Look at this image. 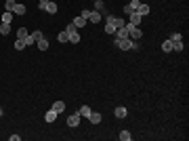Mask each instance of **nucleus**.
<instances>
[{
  "instance_id": "obj_1",
  "label": "nucleus",
  "mask_w": 189,
  "mask_h": 141,
  "mask_svg": "<svg viewBox=\"0 0 189 141\" xmlns=\"http://www.w3.org/2000/svg\"><path fill=\"white\" fill-rule=\"evenodd\" d=\"M116 46L120 51H139L137 40H130V38H116Z\"/></svg>"
},
{
  "instance_id": "obj_2",
  "label": "nucleus",
  "mask_w": 189,
  "mask_h": 141,
  "mask_svg": "<svg viewBox=\"0 0 189 141\" xmlns=\"http://www.w3.org/2000/svg\"><path fill=\"white\" fill-rule=\"evenodd\" d=\"M124 28H126V32H128V38H130V40H139L141 36H143V32H141V28H139V25H133V23H126Z\"/></svg>"
},
{
  "instance_id": "obj_3",
  "label": "nucleus",
  "mask_w": 189,
  "mask_h": 141,
  "mask_svg": "<svg viewBox=\"0 0 189 141\" xmlns=\"http://www.w3.org/2000/svg\"><path fill=\"white\" fill-rule=\"evenodd\" d=\"M80 118H82V116H80V114H71L70 118H67V127H71V128H76L78 124H80Z\"/></svg>"
},
{
  "instance_id": "obj_4",
  "label": "nucleus",
  "mask_w": 189,
  "mask_h": 141,
  "mask_svg": "<svg viewBox=\"0 0 189 141\" xmlns=\"http://www.w3.org/2000/svg\"><path fill=\"white\" fill-rule=\"evenodd\" d=\"M88 21H92V23H99L101 21V13L99 11H88V17H86Z\"/></svg>"
},
{
  "instance_id": "obj_5",
  "label": "nucleus",
  "mask_w": 189,
  "mask_h": 141,
  "mask_svg": "<svg viewBox=\"0 0 189 141\" xmlns=\"http://www.w3.org/2000/svg\"><path fill=\"white\" fill-rule=\"evenodd\" d=\"M128 19H130V21H128V23H133V25H139V23H141V19H143V17H141V15L137 13V11H133V13L128 15Z\"/></svg>"
},
{
  "instance_id": "obj_6",
  "label": "nucleus",
  "mask_w": 189,
  "mask_h": 141,
  "mask_svg": "<svg viewBox=\"0 0 189 141\" xmlns=\"http://www.w3.org/2000/svg\"><path fill=\"white\" fill-rule=\"evenodd\" d=\"M44 120H46V122H55V120H57V112L53 110V107H50L49 112L44 114Z\"/></svg>"
},
{
  "instance_id": "obj_7",
  "label": "nucleus",
  "mask_w": 189,
  "mask_h": 141,
  "mask_svg": "<svg viewBox=\"0 0 189 141\" xmlns=\"http://www.w3.org/2000/svg\"><path fill=\"white\" fill-rule=\"evenodd\" d=\"M25 11H28V8H25V4H19V2H17V4H15V8H13L15 17H17V15H25Z\"/></svg>"
},
{
  "instance_id": "obj_8",
  "label": "nucleus",
  "mask_w": 189,
  "mask_h": 141,
  "mask_svg": "<svg viewBox=\"0 0 189 141\" xmlns=\"http://www.w3.org/2000/svg\"><path fill=\"white\" fill-rule=\"evenodd\" d=\"M86 21H88V19H86V17H82V15H80V17H76V19H74V25H76V28H84V25H86Z\"/></svg>"
},
{
  "instance_id": "obj_9",
  "label": "nucleus",
  "mask_w": 189,
  "mask_h": 141,
  "mask_svg": "<svg viewBox=\"0 0 189 141\" xmlns=\"http://www.w3.org/2000/svg\"><path fill=\"white\" fill-rule=\"evenodd\" d=\"M44 11H46V13H49V15H55L57 11H59V7H57L55 2H53V0H50L49 4H46V8H44Z\"/></svg>"
},
{
  "instance_id": "obj_10",
  "label": "nucleus",
  "mask_w": 189,
  "mask_h": 141,
  "mask_svg": "<svg viewBox=\"0 0 189 141\" xmlns=\"http://www.w3.org/2000/svg\"><path fill=\"white\" fill-rule=\"evenodd\" d=\"M101 118H103V116H101L99 112H91V116H88V120H91L92 124H99V122H101Z\"/></svg>"
},
{
  "instance_id": "obj_11",
  "label": "nucleus",
  "mask_w": 189,
  "mask_h": 141,
  "mask_svg": "<svg viewBox=\"0 0 189 141\" xmlns=\"http://www.w3.org/2000/svg\"><path fill=\"white\" fill-rule=\"evenodd\" d=\"M113 114H116V118H118V120H124L128 112H126V107H116V112H113Z\"/></svg>"
},
{
  "instance_id": "obj_12",
  "label": "nucleus",
  "mask_w": 189,
  "mask_h": 141,
  "mask_svg": "<svg viewBox=\"0 0 189 141\" xmlns=\"http://www.w3.org/2000/svg\"><path fill=\"white\" fill-rule=\"evenodd\" d=\"M36 46H38V51H46L49 49V40H46V38H40V40L36 42Z\"/></svg>"
},
{
  "instance_id": "obj_13",
  "label": "nucleus",
  "mask_w": 189,
  "mask_h": 141,
  "mask_svg": "<svg viewBox=\"0 0 189 141\" xmlns=\"http://www.w3.org/2000/svg\"><path fill=\"white\" fill-rule=\"evenodd\" d=\"M91 112H92V110H91L88 106H82L80 110H78V114H80L82 118H88V116H91Z\"/></svg>"
},
{
  "instance_id": "obj_14",
  "label": "nucleus",
  "mask_w": 189,
  "mask_h": 141,
  "mask_svg": "<svg viewBox=\"0 0 189 141\" xmlns=\"http://www.w3.org/2000/svg\"><path fill=\"white\" fill-rule=\"evenodd\" d=\"M13 17H15V13L4 11V13H2V23H11V21H13Z\"/></svg>"
},
{
  "instance_id": "obj_15",
  "label": "nucleus",
  "mask_w": 189,
  "mask_h": 141,
  "mask_svg": "<svg viewBox=\"0 0 189 141\" xmlns=\"http://www.w3.org/2000/svg\"><path fill=\"white\" fill-rule=\"evenodd\" d=\"M53 110H55L57 114H61L63 110H65V103H63V101H55V103H53Z\"/></svg>"
},
{
  "instance_id": "obj_16",
  "label": "nucleus",
  "mask_w": 189,
  "mask_h": 141,
  "mask_svg": "<svg viewBox=\"0 0 189 141\" xmlns=\"http://www.w3.org/2000/svg\"><path fill=\"white\" fill-rule=\"evenodd\" d=\"M0 34L2 36L11 34V23H0Z\"/></svg>"
},
{
  "instance_id": "obj_17",
  "label": "nucleus",
  "mask_w": 189,
  "mask_h": 141,
  "mask_svg": "<svg viewBox=\"0 0 189 141\" xmlns=\"http://www.w3.org/2000/svg\"><path fill=\"white\" fill-rule=\"evenodd\" d=\"M137 13H139L141 17H145V15H149V7H147V4H139V8H137Z\"/></svg>"
},
{
  "instance_id": "obj_18",
  "label": "nucleus",
  "mask_w": 189,
  "mask_h": 141,
  "mask_svg": "<svg viewBox=\"0 0 189 141\" xmlns=\"http://www.w3.org/2000/svg\"><path fill=\"white\" fill-rule=\"evenodd\" d=\"M162 51H164V53H170V51H172V40H164V42H162Z\"/></svg>"
},
{
  "instance_id": "obj_19",
  "label": "nucleus",
  "mask_w": 189,
  "mask_h": 141,
  "mask_svg": "<svg viewBox=\"0 0 189 141\" xmlns=\"http://www.w3.org/2000/svg\"><path fill=\"white\" fill-rule=\"evenodd\" d=\"M57 40H59V42H70V34H67V32H65V30H63L61 34L57 36Z\"/></svg>"
},
{
  "instance_id": "obj_20",
  "label": "nucleus",
  "mask_w": 189,
  "mask_h": 141,
  "mask_svg": "<svg viewBox=\"0 0 189 141\" xmlns=\"http://www.w3.org/2000/svg\"><path fill=\"white\" fill-rule=\"evenodd\" d=\"M15 4H17V2H15V0H7V2H4V11H11V13H13Z\"/></svg>"
},
{
  "instance_id": "obj_21",
  "label": "nucleus",
  "mask_w": 189,
  "mask_h": 141,
  "mask_svg": "<svg viewBox=\"0 0 189 141\" xmlns=\"http://www.w3.org/2000/svg\"><path fill=\"white\" fill-rule=\"evenodd\" d=\"M25 36H28V30H25V28L17 30V38H19V40H25Z\"/></svg>"
},
{
  "instance_id": "obj_22",
  "label": "nucleus",
  "mask_w": 189,
  "mask_h": 141,
  "mask_svg": "<svg viewBox=\"0 0 189 141\" xmlns=\"http://www.w3.org/2000/svg\"><path fill=\"white\" fill-rule=\"evenodd\" d=\"M120 139H122V141H130V139H133L130 131H122V133H120Z\"/></svg>"
},
{
  "instance_id": "obj_23",
  "label": "nucleus",
  "mask_w": 189,
  "mask_h": 141,
  "mask_svg": "<svg viewBox=\"0 0 189 141\" xmlns=\"http://www.w3.org/2000/svg\"><path fill=\"white\" fill-rule=\"evenodd\" d=\"M70 42H71V44H78V42H80V34H78V32L70 34Z\"/></svg>"
},
{
  "instance_id": "obj_24",
  "label": "nucleus",
  "mask_w": 189,
  "mask_h": 141,
  "mask_svg": "<svg viewBox=\"0 0 189 141\" xmlns=\"http://www.w3.org/2000/svg\"><path fill=\"white\" fill-rule=\"evenodd\" d=\"M168 40H172V42H179V40H183V34L175 32V34H170V38H168Z\"/></svg>"
},
{
  "instance_id": "obj_25",
  "label": "nucleus",
  "mask_w": 189,
  "mask_h": 141,
  "mask_svg": "<svg viewBox=\"0 0 189 141\" xmlns=\"http://www.w3.org/2000/svg\"><path fill=\"white\" fill-rule=\"evenodd\" d=\"M34 44H36L34 36H32V34H28V36H25V46H34Z\"/></svg>"
},
{
  "instance_id": "obj_26",
  "label": "nucleus",
  "mask_w": 189,
  "mask_h": 141,
  "mask_svg": "<svg viewBox=\"0 0 189 141\" xmlns=\"http://www.w3.org/2000/svg\"><path fill=\"white\" fill-rule=\"evenodd\" d=\"M105 34H116V25H112V23H105Z\"/></svg>"
},
{
  "instance_id": "obj_27",
  "label": "nucleus",
  "mask_w": 189,
  "mask_h": 141,
  "mask_svg": "<svg viewBox=\"0 0 189 141\" xmlns=\"http://www.w3.org/2000/svg\"><path fill=\"white\" fill-rule=\"evenodd\" d=\"M103 0H95V8H92V11H99V13H101V11H103Z\"/></svg>"
},
{
  "instance_id": "obj_28",
  "label": "nucleus",
  "mask_w": 189,
  "mask_h": 141,
  "mask_svg": "<svg viewBox=\"0 0 189 141\" xmlns=\"http://www.w3.org/2000/svg\"><path fill=\"white\" fill-rule=\"evenodd\" d=\"M15 49H17V51H23V49H25V40H19V38H17V42H15Z\"/></svg>"
},
{
  "instance_id": "obj_29",
  "label": "nucleus",
  "mask_w": 189,
  "mask_h": 141,
  "mask_svg": "<svg viewBox=\"0 0 189 141\" xmlns=\"http://www.w3.org/2000/svg\"><path fill=\"white\" fill-rule=\"evenodd\" d=\"M139 4H141L139 0H130V2H128V7L133 8V11H137V8H139Z\"/></svg>"
},
{
  "instance_id": "obj_30",
  "label": "nucleus",
  "mask_w": 189,
  "mask_h": 141,
  "mask_svg": "<svg viewBox=\"0 0 189 141\" xmlns=\"http://www.w3.org/2000/svg\"><path fill=\"white\" fill-rule=\"evenodd\" d=\"M49 2H50V0H38V8H40V11H44Z\"/></svg>"
},
{
  "instance_id": "obj_31",
  "label": "nucleus",
  "mask_w": 189,
  "mask_h": 141,
  "mask_svg": "<svg viewBox=\"0 0 189 141\" xmlns=\"http://www.w3.org/2000/svg\"><path fill=\"white\" fill-rule=\"evenodd\" d=\"M76 25H74V23H67V28H65V32H67V34H74V32H76Z\"/></svg>"
},
{
  "instance_id": "obj_32",
  "label": "nucleus",
  "mask_w": 189,
  "mask_h": 141,
  "mask_svg": "<svg viewBox=\"0 0 189 141\" xmlns=\"http://www.w3.org/2000/svg\"><path fill=\"white\" fill-rule=\"evenodd\" d=\"M32 36H34V40H36V42H38L40 38H44V34H42L40 30H36V32H34V34H32Z\"/></svg>"
},
{
  "instance_id": "obj_33",
  "label": "nucleus",
  "mask_w": 189,
  "mask_h": 141,
  "mask_svg": "<svg viewBox=\"0 0 189 141\" xmlns=\"http://www.w3.org/2000/svg\"><path fill=\"white\" fill-rule=\"evenodd\" d=\"M172 51H183V42L179 40V42H172Z\"/></svg>"
},
{
  "instance_id": "obj_34",
  "label": "nucleus",
  "mask_w": 189,
  "mask_h": 141,
  "mask_svg": "<svg viewBox=\"0 0 189 141\" xmlns=\"http://www.w3.org/2000/svg\"><path fill=\"white\" fill-rule=\"evenodd\" d=\"M2 114H4V110H2V107H0V118H2Z\"/></svg>"
}]
</instances>
